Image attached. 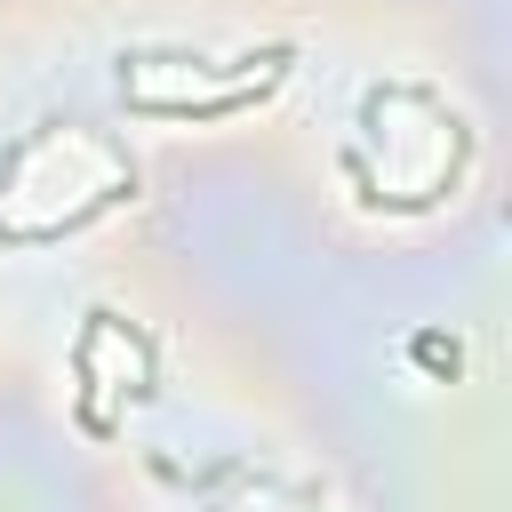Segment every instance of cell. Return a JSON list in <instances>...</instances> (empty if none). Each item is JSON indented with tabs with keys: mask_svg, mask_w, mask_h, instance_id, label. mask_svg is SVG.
Listing matches in <instances>:
<instances>
[{
	"mask_svg": "<svg viewBox=\"0 0 512 512\" xmlns=\"http://www.w3.org/2000/svg\"><path fill=\"white\" fill-rule=\"evenodd\" d=\"M416 360H432V368H456V344H440V336H424V344H416Z\"/></svg>",
	"mask_w": 512,
	"mask_h": 512,
	"instance_id": "6da1fadb",
	"label": "cell"
}]
</instances>
